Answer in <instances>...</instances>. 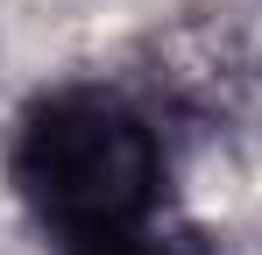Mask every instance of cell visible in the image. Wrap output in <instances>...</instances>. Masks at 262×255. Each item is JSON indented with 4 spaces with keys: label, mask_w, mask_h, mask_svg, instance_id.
Wrapping results in <instances>:
<instances>
[{
    "label": "cell",
    "mask_w": 262,
    "mask_h": 255,
    "mask_svg": "<svg viewBox=\"0 0 262 255\" xmlns=\"http://www.w3.org/2000/svg\"><path fill=\"white\" fill-rule=\"evenodd\" d=\"M14 192L50 234L85 248L149 220L156 135L114 92H57L14 135Z\"/></svg>",
    "instance_id": "cell-1"
},
{
    "label": "cell",
    "mask_w": 262,
    "mask_h": 255,
    "mask_svg": "<svg viewBox=\"0 0 262 255\" xmlns=\"http://www.w3.org/2000/svg\"><path fill=\"white\" fill-rule=\"evenodd\" d=\"M78 255H213L191 227H149V220H135V227H121V234H99V241H85Z\"/></svg>",
    "instance_id": "cell-2"
}]
</instances>
